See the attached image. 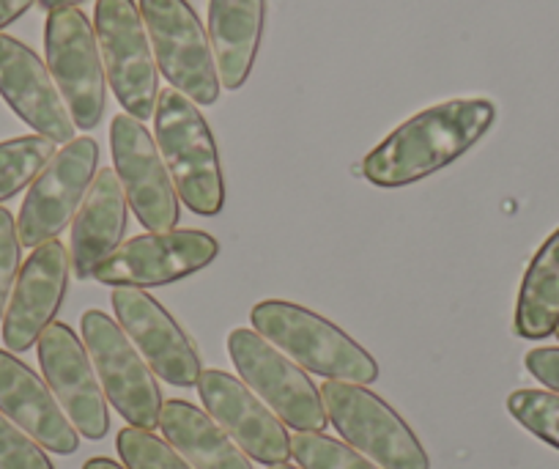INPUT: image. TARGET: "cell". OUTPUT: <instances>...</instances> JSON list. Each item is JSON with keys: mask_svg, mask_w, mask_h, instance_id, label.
<instances>
[{"mask_svg": "<svg viewBox=\"0 0 559 469\" xmlns=\"http://www.w3.org/2000/svg\"><path fill=\"white\" fill-rule=\"evenodd\" d=\"M112 310L143 360L157 376L176 387L198 385L203 374L201 354L179 321L143 289L112 291Z\"/></svg>", "mask_w": 559, "mask_h": 469, "instance_id": "cell-14", "label": "cell"}, {"mask_svg": "<svg viewBox=\"0 0 559 469\" xmlns=\"http://www.w3.org/2000/svg\"><path fill=\"white\" fill-rule=\"evenodd\" d=\"M34 3L36 0H0V31L23 17Z\"/></svg>", "mask_w": 559, "mask_h": 469, "instance_id": "cell-30", "label": "cell"}, {"mask_svg": "<svg viewBox=\"0 0 559 469\" xmlns=\"http://www.w3.org/2000/svg\"><path fill=\"white\" fill-rule=\"evenodd\" d=\"M526 371L548 387L551 392H559V347H540L526 354Z\"/></svg>", "mask_w": 559, "mask_h": 469, "instance_id": "cell-29", "label": "cell"}, {"mask_svg": "<svg viewBox=\"0 0 559 469\" xmlns=\"http://www.w3.org/2000/svg\"><path fill=\"white\" fill-rule=\"evenodd\" d=\"M159 429L192 469H255L250 456L219 429L217 420L190 401L170 398L163 403Z\"/></svg>", "mask_w": 559, "mask_h": 469, "instance_id": "cell-21", "label": "cell"}, {"mask_svg": "<svg viewBox=\"0 0 559 469\" xmlns=\"http://www.w3.org/2000/svg\"><path fill=\"white\" fill-rule=\"evenodd\" d=\"M56 143L41 134H25L0 143V203L34 185L36 176L56 156Z\"/></svg>", "mask_w": 559, "mask_h": 469, "instance_id": "cell-23", "label": "cell"}, {"mask_svg": "<svg viewBox=\"0 0 559 469\" xmlns=\"http://www.w3.org/2000/svg\"><path fill=\"white\" fill-rule=\"evenodd\" d=\"M0 96L41 138L74 140V121L50 69L28 45L7 34H0Z\"/></svg>", "mask_w": 559, "mask_h": 469, "instance_id": "cell-17", "label": "cell"}, {"mask_svg": "<svg viewBox=\"0 0 559 469\" xmlns=\"http://www.w3.org/2000/svg\"><path fill=\"white\" fill-rule=\"evenodd\" d=\"M47 69L61 91L74 127L94 129L105 116L107 91L94 25L80 9H58L45 25Z\"/></svg>", "mask_w": 559, "mask_h": 469, "instance_id": "cell-9", "label": "cell"}, {"mask_svg": "<svg viewBox=\"0 0 559 469\" xmlns=\"http://www.w3.org/2000/svg\"><path fill=\"white\" fill-rule=\"evenodd\" d=\"M159 74L195 105L219 99V78L212 45L195 9L187 0H140Z\"/></svg>", "mask_w": 559, "mask_h": 469, "instance_id": "cell-6", "label": "cell"}, {"mask_svg": "<svg viewBox=\"0 0 559 469\" xmlns=\"http://www.w3.org/2000/svg\"><path fill=\"white\" fill-rule=\"evenodd\" d=\"M497 107L488 99H450L417 113L386 134L362 163L376 187H406L453 165L491 129Z\"/></svg>", "mask_w": 559, "mask_h": 469, "instance_id": "cell-1", "label": "cell"}, {"mask_svg": "<svg viewBox=\"0 0 559 469\" xmlns=\"http://www.w3.org/2000/svg\"><path fill=\"white\" fill-rule=\"evenodd\" d=\"M292 456L299 461V469H381L352 445L321 431H297L292 436Z\"/></svg>", "mask_w": 559, "mask_h": 469, "instance_id": "cell-24", "label": "cell"}, {"mask_svg": "<svg viewBox=\"0 0 559 469\" xmlns=\"http://www.w3.org/2000/svg\"><path fill=\"white\" fill-rule=\"evenodd\" d=\"M83 341L107 401L132 429L154 431L163 414L157 374L105 310L83 313Z\"/></svg>", "mask_w": 559, "mask_h": 469, "instance_id": "cell-7", "label": "cell"}, {"mask_svg": "<svg viewBox=\"0 0 559 469\" xmlns=\"http://www.w3.org/2000/svg\"><path fill=\"white\" fill-rule=\"evenodd\" d=\"M269 469H299V467H292V464H274V467Z\"/></svg>", "mask_w": 559, "mask_h": 469, "instance_id": "cell-33", "label": "cell"}, {"mask_svg": "<svg viewBox=\"0 0 559 469\" xmlns=\"http://www.w3.org/2000/svg\"><path fill=\"white\" fill-rule=\"evenodd\" d=\"M508 409L530 434L559 450V392L524 387L510 392Z\"/></svg>", "mask_w": 559, "mask_h": 469, "instance_id": "cell-26", "label": "cell"}, {"mask_svg": "<svg viewBox=\"0 0 559 469\" xmlns=\"http://www.w3.org/2000/svg\"><path fill=\"white\" fill-rule=\"evenodd\" d=\"M39 365L47 387L56 401L72 420L78 434L85 439L99 442L110 431V412H107L105 390L96 379V368L91 363L88 349L80 343L78 332L63 321H56L39 338Z\"/></svg>", "mask_w": 559, "mask_h": 469, "instance_id": "cell-13", "label": "cell"}, {"mask_svg": "<svg viewBox=\"0 0 559 469\" xmlns=\"http://www.w3.org/2000/svg\"><path fill=\"white\" fill-rule=\"evenodd\" d=\"M0 412L50 453L72 456L80 434L50 387L12 352L0 349Z\"/></svg>", "mask_w": 559, "mask_h": 469, "instance_id": "cell-18", "label": "cell"}, {"mask_svg": "<svg viewBox=\"0 0 559 469\" xmlns=\"http://www.w3.org/2000/svg\"><path fill=\"white\" fill-rule=\"evenodd\" d=\"M554 336H557V341H559V327H557V330H554Z\"/></svg>", "mask_w": 559, "mask_h": 469, "instance_id": "cell-34", "label": "cell"}, {"mask_svg": "<svg viewBox=\"0 0 559 469\" xmlns=\"http://www.w3.org/2000/svg\"><path fill=\"white\" fill-rule=\"evenodd\" d=\"M321 398L326 418L346 445L381 469H431V458L412 425L373 390L352 382L326 379Z\"/></svg>", "mask_w": 559, "mask_h": 469, "instance_id": "cell-4", "label": "cell"}, {"mask_svg": "<svg viewBox=\"0 0 559 469\" xmlns=\"http://www.w3.org/2000/svg\"><path fill=\"white\" fill-rule=\"evenodd\" d=\"M94 31L105 78L127 116H154L159 99V69L134 0H96Z\"/></svg>", "mask_w": 559, "mask_h": 469, "instance_id": "cell-5", "label": "cell"}, {"mask_svg": "<svg viewBox=\"0 0 559 469\" xmlns=\"http://www.w3.org/2000/svg\"><path fill=\"white\" fill-rule=\"evenodd\" d=\"M154 134L179 201H185L201 218H214L223 212L225 179L219 151L195 102L176 89L159 91Z\"/></svg>", "mask_w": 559, "mask_h": 469, "instance_id": "cell-3", "label": "cell"}, {"mask_svg": "<svg viewBox=\"0 0 559 469\" xmlns=\"http://www.w3.org/2000/svg\"><path fill=\"white\" fill-rule=\"evenodd\" d=\"M85 0H39V7L47 12H58V9H78Z\"/></svg>", "mask_w": 559, "mask_h": 469, "instance_id": "cell-31", "label": "cell"}, {"mask_svg": "<svg viewBox=\"0 0 559 469\" xmlns=\"http://www.w3.org/2000/svg\"><path fill=\"white\" fill-rule=\"evenodd\" d=\"M559 327V228L543 242L521 280L515 302V332L543 341Z\"/></svg>", "mask_w": 559, "mask_h": 469, "instance_id": "cell-22", "label": "cell"}, {"mask_svg": "<svg viewBox=\"0 0 559 469\" xmlns=\"http://www.w3.org/2000/svg\"><path fill=\"white\" fill-rule=\"evenodd\" d=\"M127 228V196L116 171L96 174L72 223V269L80 280L94 278L96 267L118 250Z\"/></svg>", "mask_w": 559, "mask_h": 469, "instance_id": "cell-19", "label": "cell"}, {"mask_svg": "<svg viewBox=\"0 0 559 469\" xmlns=\"http://www.w3.org/2000/svg\"><path fill=\"white\" fill-rule=\"evenodd\" d=\"M228 354L247 387L266 401V407L294 431H324V398L302 365L288 360L277 347L255 330H234L228 336Z\"/></svg>", "mask_w": 559, "mask_h": 469, "instance_id": "cell-8", "label": "cell"}, {"mask_svg": "<svg viewBox=\"0 0 559 469\" xmlns=\"http://www.w3.org/2000/svg\"><path fill=\"white\" fill-rule=\"evenodd\" d=\"M110 149L123 196L138 223L152 234L176 231L181 220L179 192L159 154L157 140L138 118L118 113L110 124Z\"/></svg>", "mask_w": 559, "mask_h": 469, "instance_id": "cell-10", "label": "cell"}, {"mask_svg": "<svg viewBox=\"0 0 559 469\" xmlns=\"http://www.w3.org/2000/svg\"><path fill=\"white\" fill-rule=\"evenodd\" d=\"M219 256V242L206 231L176 228L143 234L118 245L96 267L94 280L112 289H154L201 272Z\"/></svg>", "mask_w": 559, "mask_h": 469, "instance_id": "cell-12", "label": "cell"}, {"mask_svg": "<svg viewBox=\"0 0 559 469\" xmlns=\"http://www.w3.org/2000/svg\"><path fill=\"white\" fill-rule=\"evenodd\" d=\"M252 330L266 338L280 352L292 354L297 365L332 382L373 385L379 363L337 325L310 307L286 300L258 302L250 313Z\"/></svg>", "mask_w": 559, "mask_h": 469, "instance_id": "cell-2", "label": "cell"}, {"mask_svg": "<svg viewBox=\"0 0 559 469\" xmlns=\"http://www.w3.org/2000/svg\"><path fill=\"white\" fill-rule=\"evenodd\" d=\"M20 269H23V242L17 234V220L9 209L0 207V325L7 316Z\"/></svg>", "mask_w": 559, "mask_h": 469, "instance_id": "cell-28", "label": "cell"}, {"mask_svg": "<svg viewBox=\"0 0 559 469\" xmlns=\"http://www.w3.org/2000/svg\"><path fill=\"white\" fill-rule=\"evenodd\" d=\"M266 0H209V45L219 85L228 91L247 83L263 34Z\"/></svg>", "mask_w": 559, "mask_h": 469, "instance_id": "cell-20", "label": "cell"}, {"mask_svg": "<svg viewBox=\"0 0 559 469\" xmlns=\"http://www.w3.org/2000/svg\"><path fill=\"white\" fill-rule=\"evenodd\" d=\"M99 145L94 138H74L52 156L36 176L17 218V234L25 247L52 242L83 207L96 179Z\"/></svg>", "mask_w": 559, "mask_h": 469, "instance_id": "cell-11", "label": "cell"}, {"mask_svg": "<svg viewBox=\"0 0 559 469\" xmlns=\"http://www.w3.org/2000/svg\"><path fill=\"white\" fill-rule=\"evenodd\" d=\"M116 447L127 469H192V464L154 431L129 425L118 431Z\"/></svg>", "mask_w": 559, "mask_h": 469, "instance_id": "cell-25", "label": "cell"}, {"mask_svg": "<svg viewBox=\"0 0 559 469\" xmlns=\"http://www.w3.org/2000/svg\"><path fill=\"white\" fill-rule=\"evenodd\" d=\"M0 469H56L45 447L0 412Z\"/></svg>", "mask_w": 559, "mask_h": 469, "instance_id": "cell-27", "label": "cell"}, {"mask_svg": "<svg viewBox=\"0 0 559 469\" xmlns=\"http://www.w3.org/2000/svg\"><path fill=\"white\" fill-rule=\"evenodd\" d=\"M72 258L58 239L45 242L23 263L3 316V343L9 352H28L50 325L67 296Z\"/></svg>", "mask_w": 559, "mask_h": 469, "instance_id": "cell-16", "label": "cell"}, {"mask_svg": "<svg viewBox=\"0 0 559 469\" xmlns=\"http://www.w3.org/2000/svg\"><path fill=\"white\" fill-rule=\"evenodd\" d=\"M198 396L219 429L250 458L266 467L286 464L292 458V436L286 423L266 403H261V398L241 379L219 368H209L198 379Z\"/></svg>", "mask_w": 559, "mask_h": 469, "instance_id": "cell-15", "label": "cell"}, {"mask_svg": "<svg viewBox=\"0 0 559 469\" xmlns=\"http://www.w3.org/2000/svg\"><path fill=\"white\" fill-rule=\"evenodd\" d=\"M83 469H127V467H121V464L112 461V458L96 456V458H88V461H85V467H83Z\"/></svg>", "mask_w": 559, "mask_h": 469, "instance_id": "cell-32", "label": "cell"}]
</instances>
